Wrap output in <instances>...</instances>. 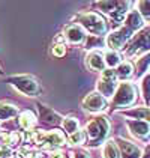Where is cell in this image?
<instances>
[{
	"label": "cell",
	"instance_id": "cell-1",
	"mask_svg": "<svg viewBox=\"0 0 150 158\" xmlns=\"http://www.w3.org/2000/svg\"><path fill=\"white\" fill-rule=\"evenodd\" d=\"M86 133H87L89 140H90V146L101 145L105 140L107 134L110 133V122L105 116H98L87 123Z\"/></svg>",
	"mask_w": 150,
	"mask_h": 158
},
{
	"label": "cell",
	"instance_id": "cell-28",
	"mask_svg": "<svg viewBox=\"0 0 150 158\" xmlns=\"http://www.w3.org/2000/svg\"><path fill=\"white\" fill-rule=\"evenodd\" d=\"M20 140H21V135H20L18 133H11L9 135H6V137H5V142H6L8 145H11V146L18 145V143H20Z\"/></svg>",
	"mask_w": 150,
	"mask_h": 158
},
{
	"label": "cell",
	"instance_id": "cell-8",
	"mask_svg": "<svg viewBox=\"0 0 150 158\" xmlns=\"http://www.w3.org/2000/svg\"><path fill=\"white\" fill-rule=\"evenodd\" d=\"M132 35H134V32L131 29H128L126 26H123L122 29L114 30L111 35H108V38H107V45L112 51H117V50L123 48L128 41L132 39Z\"/></svg>",
	"mask_w": 150,
	"mask_h": 158
},
{
	"label": "cell",
	"instance_id": "cell-6",
	"mask_svg": "<svg viewBox=\"0 0 150 158\" xmlns=\"http://www.w3.org/2000/svg\"><path fill=\"white\" fill-rule=\"evenodd\" d=\"M9 83L15 89H18L20 92H23L24 95H29V97H35L41 90L39 89V83L30 75H15V77H11Z\"/></svg>",
	"mask_w": 150,
	"mask_h": 158
},
{
	"label": "cell",
	"instance_id": "cell-12",
	"mask_svg": "<svg viewBox=\"0 0 150 158\" xmlns=\"http://www.w3.org/2000/svg\"><path fill=\"white\" fill-rule=\"evenodd\" d=\"M123 26H126L128 29H131L132 32H140L143 29V26H144V20L138 14V11H131V12L126 15Z\"/></svg>",
	"mask_w": 150,
	"mask_h": 158
},
{
	"label": "cell",
	"instance_id": "cell-27",
	"mask_svg": "<svg viewBox=\"0 0 150 158\" xmlns=\"http://www.w3.org/2000/svg\"><path fill=\"white\" fill-rule=\"evenodd\" d=\"M137 11L141 17H150V0H143L137 3Z\"/></svg>",
	"mask_w": 150,
	"mask_h": 158
},
{
	"label": "cell",
	"instance_id": "cell-9",
	"mask_svg": "<svg viewBox=\"0 0 150 158\" xmlns=\"http://www.w3.org/2000/svg\"><path fill=\"white\" fill-rule=\"evenodd\" d=\"M83 109L90 113H98L107 109V99L98 92H92L83 99Z\"/></svg>",
	"mask_w": 150,
	"mask_h": 158
},
{
	"label": "cell",
	"instance_id": "cell-33",
	"mask_svg": "<svg viewBox=\"0 0 150 158\" xmlns=\"http://www.w3.org/2000/svg\"><path fill=\"white\" fill-rule=\"evenodd\" d=\"M141 158H150V145L146 148V151H144V154H143Z\"/></svg>",
	"mask_w": 150,
	"mask_h": 158
},
{
	"label": "cell",
	"instance_id": "cell-5",
	"mask_svg": "<svg viewBox=\"0 0 150 158\" xmlns=\"http://www.w3.org/2000/svg\"><path fill=\"white\" fill-rule=\"evenodd\" d=\"M137 98V90L135 86L132 83H120L117 86V90L114 94V99H112V106L114 107H128L131 106Z\"/></svg>",
	"mask_w": 150,
	"mask_h": 158
},
{
	"label": "cell",
	"instance_id": "cell-13",
	"mask_svg": "<svg viewBox=\"0 0 150 158\" xmlns=\"http://www.w3.org/2000/svg\"><path fill=\"white\" fill-rule=\"evenodd\" d=\"M128 128L135 137H146L150 134V125L144 121H128Z\"/></svg>",
	"mask_w": 150,
	"mask_h": 158
},
{
	"label": "cell",
	"instance_id": "cell-32",
	"mask_svg": "<svg viewBox=\"0 0 150 158\" xmlns=\"http://www.w3.org/2000/svg\"><path fill=\"white\" fill-rule=\"evenodd\" d=\"M50 158H65V154L60 151H54V152H51Z\"/></svg>",
	"mask_w": 150,
	"mask_h": 158
},
{
	"label": "cell",
	"instance_id": "cell-16",
	"mask_svg": "<svg viewBox=\"0 0 150 158\" xmlns=\"http://www.w3.org/2000/svg\"><path fill=\"white\" fill-rule=\"evenodd\" d=\"M125 114L135 118L138 121L150 122V109H147V107H137L134 110H128V111H125Z\"/></svg>",
	"mask_w": 150,
	"mask_h": 158
},
{
	"label": "cell",
	"instance_id": "cell-7",
	"mask_svg": "<svg viewBox=\"0 0 150 158\" xmlns=\"http://www.w3.org/2000/svg\"><path fill=\"white\" fill-rule=\"evenodd\" d=\"M117 90V77H116V73L112 69H105L102 71V78L98 81V94H101L102 97L110 98L114 97Z\"/></svg>",
	"mask_w": 150,
	"mask_h": 158
},
{
	"label": "cell",
	"instance_id": "cell-25",
	"mask_svg": "<svg viewBox=\"0 0 150 158\" xmlns=\"http://www.w3.org/2000/svg\"><path fill=\"white\" fill-rule=\"evenodd\" d=\"M150 63V53L144 54L143 57H140L137 62V71H138V75H141L143 73H146L147 69V65Z\"/></svg>",
	"mask_w": 150,
	"mask_h": 158
},
{
	"label": "cell",
	"instance_id": "cell-23",
	"mask_svg": "<svg viewBox=\"0 0 150 158\" xmlns=\"http://www.w3.org/2000/svg\"><path fill=\"white\" fill-rule=\"evenodd\" d=\"M119 5H120V2H98L96 3V6L99 8L102 12H107V14H110V15L117 11Z\"/></svg>",
	"mask_w": 150,
	"mask_h": 158
},
{
	"label": "cell",
	"instance_id": "cell-18",
	"mask_svg": "<svg viewBox=\"0 0 150 158\" xmlns=\"http://www.w3.org/2000/svg\"><path fill=\"white\" fill-rule=\"evenodd\" d=\"M104 158H120V151L117 148V143L114 140H108L104 145V151H102Z\"/></svg>",
	"mask_w": 150,
	"mask_h": 158
},
{
	"label": "cell",
	"instance_id": "cell-26",
	"mask_svg": "<svg viewBox=\"0 0 150 158\" xmlns=\"http://www.w3.org/2000/svg\"><path fill=\"white\" fill-rule=\"evenodd\" d=\"M84 140H86V133L80 130L69 135V145H81L84 143Z\"/></svg>",
	"mask_w": 150,
	"mask_h": 158
},
{
	"label": "cell",
	"instance_id": "cell-20",
	"mask_svg": "<svg viewBox=\"0 0 150 158\" xmlns=\"http://www.w3.org/2000/svg\"><path fill=\"white\" fill-rule=\"evenodd\" d=\"M36 123V116L32 111H23L20 114V125L24 130H32Z\"/></svg>",
	"mask_w": 150,
	"mask_h": 158
},
{
	"label": "cell",
	"instance_id": "cell-3",
	"mask_svg": "<svg viewBox=\"0 0 150 158\" xmlns=\"http://www.w3.org/2000/svg\"><path fill=\"white\" fill-rule=\"evenodd\" d=\"M150 50V27H144L137 35L132 38L126 47V56H135V54H141Z\"/></svg>",
	"mask_w": 150,
	"mask_h": 158
},
{
	"label": "cell",
	"instance_id": "cell-10",
	"mask_svg": "<svg viewBox=\"0 0 150 158\" xmlns=\"http://www.w3.org/2000/svg\"><path fill=\"white\" fill-rule=\"evenodd\" d=\"M117 148L120 151V158H141V149L137 145L125 139H117Z\"/></svg>",
	"mask_w": 150,
	"mask_h": 158
},
{
	"label": "cell",
	"instance_id": "cell-21",
	"mask_svg": "<svg viewBox=\"0 0 150 158\" xmlns=\"http://www.w3.org/2000/svg\"><path fill=\"white\" fill-rule=\"evenodd\" d=\"M104 59H105V65L107 66H110V68H114V66H119L120 63H122V56L117 53V51H107L105 53V56H104Z\"/></svg>",
	"mask_w": 150,
	"mask_h": 158
},
{
	"label": "cell",
	"instance_id": "cell-4",
	"mask_svg": "<svg viewBox=\"0 0 150 158\" xmlns=\"http://www.w3.org/2000/svg\"><path fill=\"white\" fill-rule=\"evenodd\" d=\"M30 139L36 143L38 146H42L44 149H51V148H59L65 145V135L60 131H50V133H44V131H35L30 134Z\"/></svg>",
	"mask_w": 150,
	"mask_h": 158
},
{
	"label": "cell",
	"instance_id": "cell-30",
	"mask_svg": "<svg viewBox=\"0 0 150 158\" xmlns=\"http://www.w3.org/2000/svg\"><path fill=\"white\" fill-rule=\"evenodd\" d=\"M11 155H12V151L9 146H0V158H11Z\"/></svg>",
	"mask_w": 150,
	"mask_h": 158
},
{
	"label": "cell",
	"instance_id": "cell-11",
	"mask_svg": "<svg viewBox=\"0 0 150 158\" xmlns=\"http://www.w3.org/2000/svg\"><path fill=\"white\" fill-rule=\"evenodd\" d=\"M63 38L71 42V44H81L86 39V33L83 30V27L80 24H69L65 29V35Z\"/></svg>",
	"mask_w": 150,
	"mask_h": 158
},
{
	"label": "cell",
	"instance_id": "cell-17",
	"mask_svg": "<svg viewBox=\"0 0 150 158\" xmlns=\"http://www.w3.org/2000/svg\"><path fill=\"white\" fill-rule=\"evenodd\" d=\"M17 114H18V109L15 106L0 102V121H8V119H11Z\"/></svg>",
	"mask_w": 150,
	"mask_h": 158
},
{
	"label": "cell",
	"instance_id": "cell-29",
	"mask_svg": "<svg viewBox=\"0 0 150 158\" xmlns=\"http://www.w3.org/2000/svg\"><path fill=\"white\" fill-rule=\"evenodd\" d=\"M66 53V48H65V44H54L53 45V54L56 57H63Z\"/></svg>",
	"mask_w": 150,
	"mask_h": 158
},
{
	"label": "cell",
	"instance_id": "cell-31",
	"mask_svg": "<svg viewBox=\"0 0 150 158\" xmlns=\"http://www.w3.org/2000/svg\"><path fill=\"white\" fill-rule=\"evenodd\" d=\"M72 158H90V157H89L86 152H83V151H77V152L72 154Z\"/></svg>",
	"mask_w": 150,
	"mask_h": 158
},
{
	"label": "cell",
	"instance_id": "cell-22",
	"mask_svg": "<svg viewBox=\"0 0 150 158\" xmlns=\"http://www.w3.org/2000/svg\"><path fill=\"white\" fill-rule=\"evenodd\" d=\"M62 125H63V130L66 131V133H69V135L71 134H74L75 131H78V127H80V123H78V121L75 119V118H65L62 121Z\"/></svg>",
	"mask_w": 150,
	"mask_h": 158
},
{
	"label": "cell",
	"instance_id": "cell-15",
	"mask_svg": "<svg viewBox=\"0 0 150 158\" xmlns=\"http://www.w3.org/2000/svg\"><path fill=\"white\" fill-rule=\"evenodd\" d=\"M38 109H39V113H41V119L44 122H47V123H50V125H57L60 122V119H62L54 110H51L47 106L38 104Z\"/></svg>",
	"mask_w": 150,
	"mask_h": 158
},
{
	"label": "cell",
	"instance_id": "cell-24",
	"mask_svg": "<svg viewBox=\"0 0 150 158\" xmlns=\"http://www.w3.org/2000/svg\"><path fill=\"white\" fill-rule=\"evenodd\" d=\"M141 92L146 102H150V75H146L141 81Z\"/></svg>",
	"mask_w": 150,
	"mask_h": 158
},
{
	"label": "cell",
	"instance_id": "cell-19",
	"mask_svg": "<svg viewBox=\"0 0 150 158\" xmlns=\"http://www.w3.org/2000/svg\"><path fill=\"white\" fill-rule=\"evenodd\" d=\"M114 73H116V77H117V78L126 80V78H129V77L134 74V66H132V63H129V62H122Z\"/></svg>",
	"mask_w": 150,
	"mask_h": 158
},
{
	"label": "cell",
	"instance_id": "cell-14",
	"mask_svg": "<svg viewBox=\"0 0 150 158\" xmlns=\"http://www.w3.org/2000/svg\"><path fill=\"white\" fill-rule=\"evenodd\" d=\"M87 66L93 71H105V59L99 51H92L87 54Z\"/></svg>",
	"mask_w": 150,
	"mask_h": 158
},
{
	"label": "cell",
	"instance_id": "cell-34",
	"mask_svg": "<svg viewBox=\"0 0 150 158\" xmlns=\"http://www.w3.org/2000/svg\"><path fill=\"white\" fill-rule=\"evenodd\" d=\"M11 158H14V157H11Z\"/></svg>",
	"mask_w": 150,
	"mask_h": 158
},
{
	"label": "cell",
	"instance_id": "cell-2",
	"mask_svg": "<svg viewBox=\"0 0 150 158\" xmlns=\"http://www.w3.org/2000/svg\"><path fill=\"white\" fill-rule=\"evenodd\" d=\"M77 20H78V23H80V26L83 29H86L87 32H90L95 36H102L108 30L105 20L101 17L99 14H95V12L80 14L77 17Z\"/></svg>",
	"mask_w": 150,
	"mask_h": 158
}]
</instances>
